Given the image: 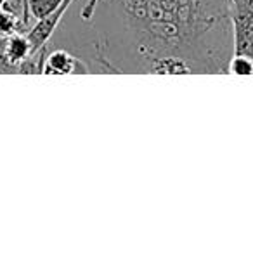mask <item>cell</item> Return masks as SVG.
Segmentation results:
<instances>
[{
  "label": "cell",
  "instance_id": "1",
  "mask_svg": "<svg viewBox=\"0 0 253 253\" xmlns=\"http://www.w3.org/2000/svg\"><path fill=\"white\" fill-rule=\"evenodd\" d=\"M80 18H99L88 45L97 73H151L169 57L193 75L227 73L234 54L227 0H87Z\"/></svg>",
  "mask_w": 253,
  "mask_h": 253
},
{
  "label": "cell",
  "instance_id": "2",
  "mask_svg": "<svg viewBox=\"0 0 253 253\" xmlns=\"http://www.w3.org/2000/svg\"><path fill=\"white\" fill-rule=\"evenodd\" d=\"M73 2L75 0H63L59 4V7L54 9L52 12H49V14L43 16V18L37 19V25H33L32 28L26 32V37H28L30 43H32L33 54L47 45V42H49L50 37L54 35L56 28L59 26V23L63 21L64 14L68 12V9L71 7Z\"/></svg>",
  "mask_w": 253,
  "mask_h": 253
},
{
  "label": "cell",
  "instance_id": "3",
  "mask_svg": "<svg viewBox=\"0 0 253 253\" xmlns=\"http://www.w3.org/2000/svg\"><path fill=\"white\" fill-rule=\"evenodd\" d=\"M85 75L90 68L82 57L71 54L70 50L56 49L45 56L42 75Z\"/></svg>",
  "mask_w": 253,
  "mask_h": 253
},
{
  "label": "cell",
  "instance_id": "4",
  "mask_svg": "<svg viewBox=\"0 0 253 253\" xmlns=\"http://www.w3.org/2000/svg\"><path fill=\"white\" fill-rule=\"evenodd\" d=\"M33 54L32 43H30L26 33H12L11 37L4 39V49H2V59L9 73H18V66Z\"/></svg>",
  "mask_w": 253,
  "mask_h": 253
},
{
  "label": "cell",
  "instance_id": "5",
  "mask_svg": "<svg viewBox=\"0 0 253 253\" xmlns=\"http://www.w3.org/2000/svg\"><path fill=\"white\" fill-rule=\"evenodd\" d=\"M25 33L21 28V21L14 14L0 7V39H7L12 33Z\"/></svg>",
  "mask_w": 253,
  "mask_h": 253
},
{
  "label": "cell",
  "instance_id": "6",
  "mask_svg": "<svg viewBox=\"0 0 253 253\" xmlns=\"http://www.w3.org/2000/svg\"><path fill=\"white\" fill-rule=\"evenodd\" d=\"M227 73L231 75H253V59L245 54H232L229 59Z\"/></svg>",
  "mask_w": 253,
  "mask_h": 253
},
{
  "label": "cell",
  "instance_id": "7",
  "mask_svg": "<svg viewBox=\"0 0 253 253\" xmlns=\"http://www.w3.org/2000/svg\"><path fill=\"white\" fill-rule=\"evenodd\" d=\"M63 0H28V9L33 19H40L59 7Z\"/></svg>",
  "mask_w": 253,
  "mask_h": 253
},
{
  "label": "cell",
  "instance_id": "8",
  "mask_svg": "<svg viewBox=\"0 0 253 253\" xmlns=\"http://www.w3.org/2000/svg\"><path fill=\"white\" fill-rule=\"evenodd\" d=\"M2 49H4V39H0V73H9L4 64V59H2Z\"/></svg>",
  "mask_w": 253,
  "mask_h": 253
},
{
  "label": "cell",
  "instance_id": "9",
  "mask_svg": "<svg viewBox=\"0 0 253 253\" xmlns=\"http://www.w3.org/2000/svg\"><path fill=\"white\" fill-rule=\"evenodd\" d=\"M227 2H229V5H231V4H232V2H234V0H227Z\"/></svg>",
  "mask_w": 253,
  "mask_h": 253
}]
</instances>
